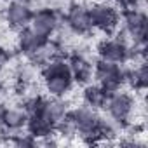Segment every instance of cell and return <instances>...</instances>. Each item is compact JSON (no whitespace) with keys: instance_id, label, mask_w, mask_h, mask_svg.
<instances>
[{"instance_id":"3","label":"cell","mask_w":148,"mask_h":148,"mask_svg":"<svg viewBox=\"0 0 148 148\" xmlns=\"http://www.w3.org/2000/svg\"><path fill=\"white\" fill-rule=\"evenodd\" d=\"M68 117L71 119L73 125H75L77 134H80L89 143H92L94 138H99L98 136V125H99L101 117L96 113V110L84 105V106H77L73 110H68Z\"/></svg>"},{"instance_id":"10","label":"cell","mask_w":148,"mask_h":148,"mask_svg":"<svg viewBox=\"0 0 148 148\" xmlns=\"http://www.w3.org/2000/svg\"><path fill=\"white\" fill-rule=\"evenodd\" d=\"M98 56L103 61L110 63H119L124 64L127 63V52H129V44L122 38H112V40H103L98 45Z\"/></svg>"},{"instance_id":"7","label":"cell","mask_w":148,"mask_h":148,"mask_svg":"<svg viewBox=\"0 0 148 148\" xmlns=\"http://www.w3.org/2000/svg\"><path fill=\"white\" fill-rule=\"evenodd\" d=\"M124 33L129 35L131 42L136 45H146L148 19L141 9L124 11Z\"/></svg>"},{"instance_id":"6","label":"cell","mask_w":148,"mask_h":148,"mask_svg":"<svg viewBox=\"0 0 148 148\" xmlns=\"http://www.w3.org/2000/svg\"><path fill=\"white\" fill-rule=\"evenodd\" d=\"M63 23L73 35H87L92 32L89 7H86L84 4H79V2H73L68 5L66 14L63 16Z\"/></svg>"},{"instance_id":"12","label":"cell","mask_w":148,"mask_h":148,"mask_svg":"<svg viewBox=\"0 0 148 148\" xmlns=\"http://www.w3.org/2000/svg\"><path fill=\"white\" fill-rule=\"evenodd\" d=\"M45 40H47V38H42L40 35H37V33L28 26V28L19 30V33H18V49H19V52H21L23 56L30 58L33 52H37V51L40 49V45H42Z\"/></svg>"},{"instance_id":"14","label":"cell","mask_w":148,"mask_h":148,"mask_svg":"<svg viewBox=\"0 0 148 148\" xmlns=\"http://www.w3.org/2000/svg\"><path fill=\"white\" fill-rule=\"evenodd\" d=\"M68 110H70V108H68V101H64L63 98H54V96H51V98L45 99L44 105H42V113H44V117H45L49 122H52L54 125H56L61 119L66 117Z\"/></svg>"},{"instance_id":"8","label":"cell","mask_w":148,"mask_h":148,"mask_svg":"<svg viewBox=\"0 0 148 148\" xmlns=\"http://www.w3.org/2000/svg\"><path fill=\"white\" fill-rule=\"evenodd\" d=\"M105 110L108 112V117H112L115 122L125 125L134 112V98L122 91L112 92V94H108Z\"/></svg>"},{"instance_id":"5","label":"cell","mask_w":148,"mask_h":148,"mask_svg":"<svg viewBox=\"0 0 148 148\" xmlns=\"http://www.w3.org/2000/svg\"><path fill=\"white\" fill-rule=\"evenodd\" d=\"M89 16H91L92 28H96L103 33L115 32L120 23V14L112 4H103V2L92 4L89 7Z\"/></svg>"},{"instance_id":"13","label":"cell","mask_w":148,"mask_h":148,"mask_svg":"<svg viewBox=\"0 0 148 148\" xmlns=\"http://www.w3.org/2000/svg\"><path fill=\"white\" fill-rule=\"evenodd\" d=\"M26 129H28V132L33 136V138H45V136H49V134H54V124L52 122H49L45 117H44V113H42V110L40 112H37V113H30L28 115V120H26Z\"/></svg>"},{"instance_id":"20","label":"cell","mask_w":148,"mask_h":148,"mask_svg":"<svg viewBox=\"0 0 148 148\" xmlns=\"http://www.w3.org/2000/svg\"><path fill=\"white\" fill-rule=\"evenodd\" d=\"M4 112H5V106L0 103V125H2V119H4Z\"/></svg>"},{"instance_id":"15","label":"cell","mask_w":148,"mask_h":148,"mask_svg":"<svg viewBox=\"0 0 148 148\" xmlns=\"http://www.w3.org/2000/svg\"><path fill=\"white\" fill-rule=\"evenodd\" d=\"M82 99H84V105L92 108V110H101L105 108L106 105V99H108V92L98 84H86L84 87V92H82Z\"/></svg>"},{"instance_id":"19","label":"cell","mask_w":148,"mask_h":148,"mask_svg":"<svg viewBox=\"0 0 148 148\" xmlns=\"http://www.w3.org/2000/svg\"><path fill=\"white\" fill-rule=\"evenodd\" d=\"M7 61H9V52H7L4 47H0V73L4 71V68H5Z\"/></svg>"},{"instance_id":"11","label":"cell","mask_w":148,"mask_h":148,"mask_svg":"<svg viewBox=\"0 0 148 148\" xmlns=\"http://www.w3.org/2000/svg\"><path fill=\"white\" fill-rule=\"evenodd\" d=\"M68 66H70V71H71V77H73V82H79L82 86L89 84L94 77V66L91 64V61L80 54V52H75L71 54L70 59H68Z\"/></svg>"},{"instance_id":"9","label":"cell","mask_w":148,"mask_h":148,"mask_svg":"<svg viewBox=\"0 0 148 148\" xmlns=\"http://www.w3.org/2000/svg\"><path fill=\"white\" fill-rule=\"evenodd\" d=\"M33 16V9L30 7V4L26 0H12L5 9V21L11 28L14 30H23L30 26Z\"/></svg>"},{"instance_id":"1","label":"cell","mask_w":148,"mask_h":148,"mask_svg":"<svg viewBox=\"0 0 148 148\" xmlns=\"http://www.w3.org/2000/svg\"><path fill=\"white\" fill-rule=\"evenodd\" d=\"M42 80L49 96L64 98L73 87V77L68 66V61L56 58L42 66Z\"/></svg>"},{"instance_id":"4","label":"cell","mask_w":148,"mask_h":148,"mask_svg":"<svg viewBox=\"0 0 148 148\" xmlns=\"http://www.w3.org/2000/svg\"><path fill=\"white\" fill-rule=\"evenodd\" d=\"M63 25V16L56 9H37L33 11L30 28L42 38H51Z\"/></svg>"},{"instance_id":"17","label":"cell","mask_w":148,"mask_h":148,"mask_svg":"<svg viewBox=\"0 0 148 148\" xmlns=\"http://www.w3.org/2000/svg\"><path fill=\"white\" fill-rule=\"evenodd\" d=\"M125 82H129V86L136 91H145L146 86H148V68H146V64L139 63L132 70H127Z\"/></svg>"},{"instance_id":"21","label":"cell","mask_w":148,"mask_h":148,"mask_svg":"<svg viewBox=\"0 0 148 148\" xmlns=\"http://www.w3.org/2000/svg\"><path fill=\"white\" fill-rule=\"evenodd\" d=\"M110 4H122V0H108Z\"/></svg>"},{"instance_id":"18","label":"cell","mask_w":148,"mask_h":148,"mask_svg":"<svg viewBox=\"0 0 148 148\" xmlns=\"http://www.w3.org/2000/svg\"><path fill=\"white\" fill-rule=\"evenodd\" d=\"M14 143L18 146H35L37 145V138H33L30 132L28 134H16Z\"/></svg>"},{"instance_id":"16","label":"cell","mask_w":148,"mask_h":148,"mask_svg":"<svg viewBox=\"0 0 148 148\" xmlns=\"http://www.w3.org/2000/svg\"><path fill=\"white\" fill-rule=\"evenodd\" d=\"M26 120H28V115L23 108H5L4 119H2V127L9 132H14V131L26 127Z\"/></svg>"},{"instance_id":"2","label":"cell","mask_w":148,"mask_h":148,"mask_svg":"<svg viewBox=\"0 0 148 148\" xmlns=\"http://www.w3.org/2000/svg\"><path fill=\"white\" fill-rule=\"evenodd\" d=\"M94 79L108 94H112V92L120 91L122 86L125 84L127 68L119 63H110V61L99 59L94 64Z\"/></svg>"}]
</instances>
